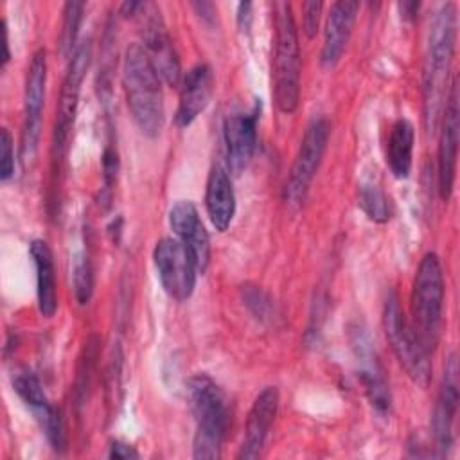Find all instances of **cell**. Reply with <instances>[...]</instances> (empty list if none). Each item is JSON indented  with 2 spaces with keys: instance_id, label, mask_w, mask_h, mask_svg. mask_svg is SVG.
Here are the masks:
<instances>
[{
  "instance_id": "obj_27",
  "label": "cell",
  "mask_w": 460,
  "mask_h": 460,
  "mask_svg": "<svg viewBox=\"0 0 460 460\" xmlns=\"http://www.w3.org/2000/svg\"><path fill=\"white\" fill-rule=\"evenodd\" d=\"M84 358H81V367H79V374H77V401L83 402L84 395H86V386L90 383V372L93 370L95 359H97V340L95 336H92L86 343H84V350H83Z\"/></svg>"
},
{
  "instance_id": "obj_22",
  "label": "cell",
  "mask_w": 460,
  "mask_h": 460,
  "mask_svg": "<svg viewBox=\"0 0 460 460\" xmlns=\"http://www.w3.org/2000/svg\"><path fill=\"white\" fill-rule=\"evenodd\" d=\"M32 264L36 270V296L38 309L41 316L52 318L58 309V291H56V270L52 250L43 239H34L29 246Z\"/></svg>"
},
{
  "instance_id": "obj_20",
  "label": "cell",
  "mask_w": 460,
  "mask_h": 460,
  "mask_svg": "<svg viewBox=\"0 0 460 460\" xmlns=\"http://www.w3.org/2000/svg\"><path fill=\"white\" fill-rule=\"evenodd\" d=\"M358 11H359V2L356 0H340L331 5V11L325 22L323 47L320 54V61L325 68H332L340 61L343 50L347 49Z\"/></svg>"
},
{
  "instance_id": "obj_37",
  "label": "cell",
  "mask_w": 460,
  "mask_h": 460,
  "mask_svg": "<svg viewBox=\"0 0 460 460\" xmlns=\"http://www.w3.org/2000/svg\"><path fill=\"white\" fill-rule=\"evenodd\" d=\"M140 4H142V2H124V4L120 5V14H124V16H135L137 11L140 9Z\"/></svg>"
},
{
  "instance_id": "obj_34",
  "label": "cell",
  "mask_w": 460,
  "mask_h": 460,
  "mask_svg": "<svg viewBox=\"0 0 460 460\" xmlns=\"http://www.w3.org/2000/svg\"><path fill=\"white\" fill-rule=\"evenodd\" d=\"M250 9H252V4L250 2H241L237 5V22H239V27L244 31L250 27Z\"/></svg>"
},
{
  "instance_id": "obj_1",
  "label": "cell",
  "mask_w": 460,
  "mask_h": 460,
  "mask_svg": "<svg viewBox=\"0 0 460 460\" xmlns=\"http://www.w3.org/2000/svg\"><path fill=\"white\" fill-rule=\"evenodd\" d=\"M456 41V7L455 4H444L429 25L428 49L422 72V106L424 126L433 131L440 122L444 101L447 99V77L455 56Z\"/></svg>"
},
{
  "instance_id": "obj_32",
  "label": "cell",
  "mask_w": 460,
  "mask_h": 460,
  "mask_svg": "<svg viewBox=\"0 0 460 460\" xmlns=\"http://www.w3.org/2000/svg\"><path fill=\"white\" fill-rule=\"evenodd\" d=\"M110 458H119V460H129V458H138V453L135 451L133 446L120 442V440H113L110 444V451H108Z\"/></svg>"
},
{
  "instance_id": "obj_23",
  "label": "cell",
  "mask_w": 460,
  "mask_h": 460,
  "mask_svg": "<svg viewBox=\"0 0 460 460\" xmlns=\"http://www.w3.org/2000/svg\"><path fill=\"white\" fill-rule=\"evenodd\" d=\"M413 124L408 119H397L392 124L386 146V164L395 178H408L413 164Z\"/></svg>"
},
{
  "instance_id": "obj_36",
  "label": "cell",
  "mask_w": 460,
  "mask_h": 460,
  "mask_svg": "<svg viewBox=\"0 0 460 460\" xmlns=\"http://www.w3.org/2000/svg\"><path fill=\"white\" fill-rule=\"evenodd\" d=\"M2 32H4V58H2V68H5V65L11 59V52H9V32H7V23L2 22Z\"/></svg>"
},
{
  "instance_id": "obj_8",
  "label": "cell",
  "mask_w": 460,
  "mask_h": 460,
  "mask_svg": "<svg viewBox=\"0 0 460 460\" xmlns=\"http://www.w3.org/2000/svg\"><path fill=\"white\" fill-rule=\"evenodd\" d=\"M331 135V122L325 117H316L305 128L300 140L298 151L295 155L284 196L289 205H300L305 199L309 185L318 171L322 156L325 153Z\"/></svg>"
},
{
  "instance_id": "obj_28",
  "label": "cell",
  "mask_w": 460,
  "mask_h": 460,
  "mask_svg": "<svg viewBox=\"0 0 460 460\" xmlns=\"http://www.w3.org/2000/svg\"><path fill=\"white\" fill-rule=\"evenodd\" d=\"M243 298L244 304L248 305V309L261 320L270 318V313L273 309L271 300L268 298V295L257 288V286H243Z\"/></svg>"
},
{
  "instance_id": "obj_30",
  "label": "cell",
  "mask_w": 460,
  "mask_h": 460,
  "mask_svg": "<svg viewBox=\"0 0 460 460\" xmlns=\"http://www.w3.org/2000/svg\"><path fill=\"white\" fill-rule=\"evenodd\" d=\"M117 171H119L117 151L111 146H108L102 153V180H104V196H106L104 201H108L110 198V192L117 180Z\"/></svg>"
},
{
  "instance_id": "obj_7",
  "label": "cell",
  "mask_w": 460,
  "mask_h": 460,
  "mask_svg": "<svg viewBox=\"0 0 460 460\" xmlns=\"http://www.w3.org/2000/svg\"><path fill=\"white\" fill-rule=\"evenodd\" d=\"M92 59V40L86 38L83 40L77 49L74 50L66 74L61 83L59 90V99L56 106V120H54V131H52V164H54V172L58 171L59 164L65 158L66 153V144L68 137L74 126V119L77 113V104H79V95H81V86L86 75V70L90 66Z\"/></svg>"
},
{
  "instance_id": "obj_19",
  "label": "cell",
  "mask_w": 460,
  "mask_h": 460,
  "mask_svg": "<svg viewBox=\"0 0 460 460\" xmlns=\"http://www.w3.org/2000/svg\"><path fill=\"white\" fill-rule=\"evenodd\" d=\"M214 88V72L207 63L192 66L180 81V101L174 120L180 128H187L207 108Z\"/></svg>"
},
{
  "instance_id": "obj_25",
  "label": "cell",
  "mask_w": 460,
  "mask_h": 460,
  "mask_svg": "<svg viewBox=\"0 0 460 460\" xmlns=\"http://www.w3.org/2000/svg\"><path fill=\"white\" fill-rule=\"evenodd\" d=\"M359 207L374 223H386L390 219V203L386 194L376 183H363L359 187Z\"/></svg>"
},
{
  "instance_id": "obj_4",
  "label": "cell",
  "mask_w": 460,
  "mask_h": 460,
  "mask_svg": "<svg viewBox=\"0 0 460 460\" xmlns=\"http://www.w3.org/2000/svg\"><path fill=\"white\" fill-rule=\"evenodd\" d=\"M273 50V99L282 113H293L300 101V45L288 2H277Z\"/></svg>"
},
{
  "instance_id": "obj_18",
  "label": "cell",
  "mask_w": 460,
  "mask_h": 460,
  "mask_svg": "<svg viewBox=\"0 0 460 460\" xmlns=\"http://www.w3.org/2000/svg\"><path fill=\"white\" fill-rule=\"evenodd\" d=\"M279 408V390L275 386H266L261 390V394L255 397L246 426H244V435L243 442L237 451V458H257L264 447V442L270 435L271 424L275 420Z\"/></svg>"
},
{
  "instance_id": "obj_16",
  "label": "cell",
  "mask_w": 460,
  "mask_h": 460,
  "mask_svg": "<svg viewBox=\"0 0 460 460\" xmlns=\"http://www.w3.org/2000/svg\"><path fill=\"white\" fill-rule=\"evenodd\" d=\"M458 408V363L456 356L449 354L444 368L442 386L435 402L431 417V433L437 447V455L444 456L453 446V426Z\"/></svg>"
},
{
  "instance_id": "obj_15",
  "label": "cell",
  "mask_w": 460,
  "mask_h": 460,
  "mask_svg": "<svg viewBox=\"0 0 460 460\" xmlns=\"http://www.w3.org/2000/svg\"><path fill=\"white\" fill-rule=\"evenodd\" d=\"M169 226L190 253L198 271L203 273L210 259V239L196 205L189 199L176 201L169 210Z\"/></svg>"
},
{
  "instance_id": "obj_10",
  "label": "cell",
  "mask_w": 460,
  "mask_h": 460,
  "mask_svg": "<svg viewBox=\"0 0 460 460\" xmlns=\"http://www.w3.org/2000/svg\"><path fill=\"white\" fill-rule=\"evenodd\" d=\"M153 262L164 291L178 300H187L196 286L199 273L190 253L176 237H164L155 244Z\"/></svg>"
},
{
  "instance_id": "obj_17",
  "label": "cell",
  "mask_w": 460,
  "mask_h": 460,
  "mask_svg": "<svg viewBox=\"0 0 460 460\" xmlns=\"http://www.w3.org/2000/svg\"><path fill=\"white\" fill-rule=\"evenodd\" d=\"M261 119V102L257 101L248 113H234L225 119L223 137L226 146L228 167L239 174L253 156L257 146V124Z\"/></svg>"
},
{
  "instance_id": "obj_6",
  "label": "cell",
  "mask_w": 460,
  "mask_h": 460,
  "mask_svg": "<svg viewBox=\"0 0 460 460\" xmlns=\"http://www.w3.org/2000/svg\"><path fill=\"white\" fill-rule=\"evenodd\" d=\"M383 325L399 365L415 385L426 388L431 379L429 352L422 347L411 323L406 320L395 291H390L385 300Z\"/></svg>"
},
{
  "instance_id": "obj_33",
  "label": "cell",
  "mask_w": 460,
  "mask_h": 460,
  "mask_svg": "<svg viewBox=\"0 0 460 460\" xmlns=\"http://www.w3.org/2000/svg\"><path fill=\"white\" fill-rule=\"evenodd\" d=\"M192 7L196 9V13H198V16L201 18V20H205V22H212L216 16V7H214V4H210V2H194L192 4Z\"/></svg>"
},
{
  "instance_id": "obj_29",
  "label": "cell",
  "mask_w": 460,
  "mask_h": 460,
  "mask_svg": "<svg viewBox=\"0 0 460 460\" xmlns=\"http://www.w3.org/2000/svg\"><path fill=\"white\" fill-rule=\"evenodd\" d=\"M13 135L7 128H2V135H0V153H2V160H0V178L2 181H7L13 178L14 174V144H13Z\"/></svg>"
},
{
  "instance_id": "obj_35",
  "label": "cell",
  "mask_w": 460,
  "mask_h": 460,
  "mask_svg": "<svg viewBox=\"0 0 460 460\" xmlns=\"http://www.w3.org/2000/svg\"><path fill=\"white\" fill-rule=\"evenodd\" d=\"M397 7H399L401 16H402L404 20H413V18L417 16V13H419L420 4H419V2H399Z\"/></svg>"
},
{
  "instance_id": "obj_31",
  "label": "cell",
  "mask_w": 460,
  "mask_h": 460,
  "mask_svg": "<svg viewBox=\"0 0 460 460\" xmlns=\"http://www.w3.org/2000/svg\"><path fill=\"white\" fill-rule=\"evenodd\" d=\"M322 9H323V4L322 2H304L302 5V27H304V32L307 38H314L316 32H318V27H320V16H322Z\"/></svg>"
},
{
  "instance_id": "obj_3",
  "label": "cell",
  "mask_w": 460,
  "mask_h": 460,
  "mask_svg": "<svg viewBox=\"0 0 460 460\" xmlns=\"http://www.w3.org/2000/svg\"><path fill=\"white\" fill-rule=\"evenodd\" d=\"M185 392L196 422L194 458L221 456L223 440L230 428V408L225 392L207 374L190 376L185 383Z\"/></svg>"
},
{
  "instance_id": "obj_13",
  "label": "cell",
  "mask_w": 460,
  "mask_h": 460,
  "mask_svg": "<svg viewBox=\"0 0 460 460\" xmlns=\"http://www.w3.org/2000/svg\"><path fill=\"white\" fill-rule=\"evenodd\" d=\"M13 388L20 395V399L31 408L34 419L43 429L52 449L58 453H63L68 444L65 420L61 411L45 395V390L38 376L32 370L23 368L13 376Z\"/></svg>"
},
{
  "instance_id": "obj_14",
  "label": "cell",
  "mask_w": 460,
  "mask_h": 460,
  "mask_svg": "<svg viewBox=\"0 0 460 460\" xmlns=\"http://www.w3.org/2000/svg\"><path fill=\"white\" fill-rule=\"evenodd\" d=\"M442 129L438 138V156H437V180H438V194L444 201L451 198L456 172V156H458V81L453 79L447 99L444 104Z\"/></svg>"
},
{
  "instance_id": "obj_2",
  "label": "cell",
  "mask_w": 460,
  "mask_h": 460,
  "mask_svg": "<svg viewBox=\"0 0 460 460\" xmlns=\"http://www.w3.org/2000/svg\"><path fill=\"white\" fill-rule=\"evenodd\" d=\"M122 84L128 108L142 135L155 138L160 135L165 120L162 77L153 66L144 47L131 43L124 54Z\"/></svg>"
},
{
  "instance_id": "obj_26",
  "label": "cell",
  "mask_w": 460,
  "mask_h": 460,
  "mask_svg": "<svg viewBox=\"0 0 460 460\" xmlns=\"http://www.w3.org/2000/svg\"><path fill=\"white\" fill-rule=\"evenodd\" d=\"M74 293L79 305H86L93 293V268L84 253L74 264Z\"/></svg>"
},
{
  "instance_id": "obj_9",
  "label": "cell",
  "mask_w": 460,
  "mask_h": 460,
  "mask_svg": "<svg viewBox=\"0 0 460 460\" xmlns=\"http://www.w3.org/2000/svg\"><path fill=\"white\" fill-rule=\"evenodd\" d=\"M47 86V52L38 49L29 63L23 92V124L20 140V160L23 165L34 160L41 133V111Z\"/></svg>"
},
{
  "instance_id": "obj_21",
  "label": "cell",
  "mask_w": 460,
  "mask_h": 460,
  "mask_svg": "<svg viewBox=\"0 0 460 460\" xmlns=\"http://www.w3.org/2000/svg\"><path fill=\"white\" fill-rule=\"evenodd\" d=\"M205 207L216 230L225 232L235 216V192L223 165H214L205 189Z\"/></svg>"
},
{
  "instance_id": "obj_11",
  "label": "cell",
  "mask_w": 460,
  "mask_h": 460,
  "mask_svg": "<svg viewBox=\"0 0 460 460\" xmlns=\"http://www.w3.org/2000/svg\"><path fill=\"white\" fill-rule=\"evenodd\" d=\"M140 16V32L144 41V50L149 56L153 66L156 68L158 75L169 83L171 86H178L181 81V68L180 59L174 49V43L165 29L164 18L160 16V9L155 4H140L137 11ZM135 14V16H137Z\"/></svg>"
},
{
  "instance_id": "obj_5",
  "label": "cell",
  "mask_w": 460,
  "mask_h": 460,
  "mask_svg": "<svg viewBox=\"0 0 460 460\" xmlns=\"http://www.w3.org/2000/svg\"><path fill=\"white\" fill-rule=\"evenodd\" d=\"M444 314V273L437 253H426L411 286V327L431 354L438 343Z\"/></svg>"
},
{
  "instance_id": "obj_12",
  "label": "cell",
  "mask_w": 460,
  "mask_h": 460,
  "mask_svg": "<svg viewBox=\"0 0 460 460\" xmlns=\"http://www.w3.org/2000/svg\"><path fill=\"white\" fill-rule=\"evenodd\" d=\"M349 341L356 358L358 376L367 394L368 402L372 408L381 415L386 417L392 411V394L385 376V368L379 361L376 347L368 336V332L361 325L350 327Z\"/></svg>"
},
{
  "instance_id": "obj_24",
  "label": "cell",
  "mask_w": 460,
  "mask_h": 460,
  "mask_svg": "<svg viewBox=\"0 0 460 460\" xmlns=\"http://www.w3.org/2000/svg\"><path fill=\"white\" fill-rule=\"evenodd\" d=\"M84 4L83 2H66L63 5V23L59 34V49L65 58H72L74 50L77 49V34L83 22Z\"/></svg>"
}]
</instances>
